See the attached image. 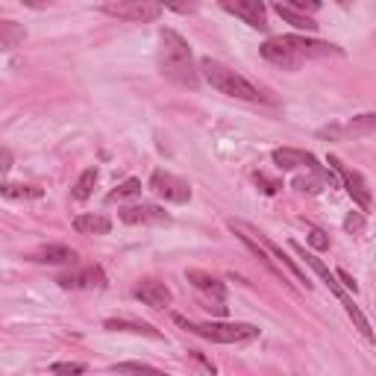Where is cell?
<instances>
[{"label":"cell","mask_w":376,"mask_h":376,"mask_svg":"<svg viewBox=\"0 0 376 376\" xmlns=\"http://www.w3.org/2000/svg\"><path fill=\"white\" fill-rule=\"evenodd\" d=\"M159 45H162L159 47L162 77H168L171 82H176V86H183V89H197L200 86V71H197V65H194L188 41L174 30H162Z\"/></svg>","instance_id":"6da1fadb"},{"label":"cell","mask_w":376,"mask_h":376,"mask_svg":"<svg viewBox=\"0 0 376 376\" xmlns=\"http://www.w3.org/2000/svg\"><path fill=\"white\" fill-rule=\"evenodd\" d=\"M197 71L206 77L209 86L218 89L220 94L239 97V100H247V103H276V97L271 91H264L262 86H256V82H250L244 74L235 71V68L218 62L212 57H203Z\"/></svg>","instance_id":"7a4b0ae2"},{"label":"cell","mask_w":376,"mask_h":376,"mask_svg":"<svg viewBox=\"0 0 376 376\" xmlns=\"http://www.w3.org/2000/svg\"><path fill=\"white\" fill-rule=\"evenodd\" d=\"M174 324L188 329L191 336H200L215 344H244V341L259 338V329L253 324H218V320H212V324H194V320L183 315H174Z\"/></svg>","instance_id":"3957f363"},{"label":"cell","mask_w":376,"mask_h":376,"mask_svg":"<svg viewBox=\"0 0 376 376\" xmlns=\"http://www.w3.org/2000/svg\"><path fill=\"white\" fill-rule=\"evenodd\" d=\"M227 227H230L232 232H247V235H250V239H256V241H259V244H262L264 250H268V253H271V256H273L276 262H280V264H283V268H285V271H288L291 276H294V280H297L300 285H306V288H312V280H309V276H306V273L300 271V264H297L294 259H291V256L285 253V250H283L280 244H273V241H271V239H268V235H264V232H259L256 227H250V224H244V220H235V218H230V220H227Z\"/></svg>","instance_id":"277c9868"},{"label":"cell","mask_w":376,"mask_h":376,"mask_svg":"<svg viewBox=\"0 0 376 376\" xmlns=\"http://www.w3.org/2000/svg\"><path fill=\"white\" fill-rule=\"evenodd\" d=\"M103 12L118 21H130V24H147L156 21L162 15V6L156 0H106Z\"/></svg>","instance_id":"5b68a950"},{"label":"cell","mask_w":376,"mask_h":376,"mask_svg":"<svg viewBox=\"0 0 376 376\" xmlns=\"http://www.w3.org/2000/svg\"><path fill=\"white\" fill-rule=\"evenodd\" d=\"M326 162L332 165V171H336V174L341 176V183H344L347 194L353 197V203H359L361 212H370V186H368V179L361 176L359 171H350V168H347V165H344L338 156H329Z\"/></svg>","instance_id":"8992f818"},{"label":"cell","mask_w":376,"mask_h":376,"mask_svg":"<svg viewBox=\"0 0 376 376\" xmlns=\"http://www.w3.org/2000/svg\"><path fill=\"white\" fill-rule=\"evenodd\" d=\"M150 191L156 194V197L168 200V203H188L191 200V188L186 179H179L168 171H153L150 176Z\"/></svg>","instance_id":"52a82bcc"},{"label":"cell","mask_w":376,"mask_h":376,"mask_svg":"<svg viewBox=\"0 0 376 376\" xmlns=\"http://www.w3.org/2000/svg\"><path fill=\"white\" fill-rule=\"evenodd\" d=\"M218 3L253 30H268V12H264L262 0H218Z\"/></svg>","instance_id":"ba28073f"},{"label":"cell","mask_w":376,"mask_h":376,"mask_svg":"<svg viewBox=\"0 0 376 376\" xmlns=\"http://www.w3.org/2000/svg\"><path fill=\"white\" fill-rule=\"evenodd\" d=\"M262 57L268 59L271 65H276V68H283V71H297V68L303 65V59L297 57L294 50H291V45L285 41V36H280V38H268L262 45Z\"/></svg>","instance_id":"9c48e42d"},{"label":"cell","mask_w":376,"mask_h":376,"mask_svg":"<svg viewBox=\"0 0 376 376\" xmlns=\"http://www.w3.org/2000/svg\"><path fill=\"white\" fill-rule=\"evenodd\" d=\"M285 41L291 45V50L306 62V59H324V57H341V50L336 45H326V41L317 38H306V36H285Z\"/></svg>","instance_id":"30bf717a"},{"label":"cell","mask_w":376,"mask_h":376,"mask_svg":"<svg viewBox=\"0 0 376 376\" xmlns=\"http://www.w3.org/2000/svg\"><path fill=\"white\" fill-rule=\"evenodd\" d=\"M273 162H276V168H283V171L309 168V171H315V174H324V168L317 165V159L312 156V153L294 150V147H276V150H273Z\"/></svg>","instance_id":"8fae6325"},{"label":"cell","mask_w":376,"mask_h":376,"mask_svg":"<svg viewBox=\"0 0 376 376\" xmlns=\"http://www.w3.org/2000/svg\"><path fill=\"white\" fill-rule=\"evenodd\" d=\"M133 294L142 300L144 306H150V309H165V306L174 300L171 288L165 285V283H159V280H142V283L133 288Z\"/></svg>","instance_id":"7c38bea8"},{"label":"cell","mask_w":376,"mask_h":376,"mask_svg":"<svg viewBox=\"0 0 376 376\" xmlns=\"http://www.w3.org/2000/svg\"><path fill=\"white\" fill-rule=\"evenodd\" d=\"M57 283L62 288H106V273L97 268V264H89V268H82V271L62 273Z\"/></svg>","instance_id":"4fadbf2b"},{"label":"cell","mask_w":376,"mask_h":376,"mask_svg":"<svg viewBox=\"0 0 376 376\" xmlns=\"http://www.w3.org/2000/svg\"><path fill=\"white\" fill-rule=\"evenodd\" d=\"M121 220L123 224H168V212L153 203H142V206H127L121 209Z\"/></svg>","instance_id":"5bb4252c"},{"label":"cell","mask_w":376,"mask_h":376,"mask_svg":"<svg viewBox=\"0 0 376 376\" xmlns=\"http://www.w3.org/2000/svg\"><path fill=\"white\" fill-rule=\"evenodd\" d=\"M291 247H294V253H300V256L306 259V264H309V268H312V271L320 276V280L326 283V288L332 291V294H336V297H341V300L347 297V294H344V288H341V283H336V276L329 273V268H326V264L320 262L315 253H306V247H303V244H297V241H291Z\"/></svg>","instance_id":"9a60e30c"},{"label":"cell","mask_w":376,"mask_h":376,"mask_svg":"<svg viewBox=\"0 0 376 376\" xmlns=\"http://www.w3.org/2000/svg\"><path fill=\"white\" fill-rule=\"evenodd\" d=\"M30 259L33 262H45V264H74L77 262V253L68 244H47V247L36 250Z\"/></svg>","instance_id":"2e32d148"},{"label":"cell","mask_w":376,"mask_h":376,"mask_svg":"<svg viewBox=\"0 0 376 376\" xmlns=\"http://www.w3.org/2000/svg\"><path fill=\"white\" fill-rule=\"evenodd\" d=\"M376 130V115L373 112H368V115H359V118H353L347 127H329V130H320V135H341V133H347V135H368V133H373Z\"/></svg>","instance_id":"e0dca14e"},{"label":"cell","mask_w":376,"mask_h":376,"mask_svg":"<svg viewBox=\"0 0 376 376\" xmlns=\"http://www.w3.org/2000/svg\"><path fill=\"white\" fill-rule=\"evenodd\" d=\"M186 280L197 288V291H206V294H212L215 300H224L227 297V288L224 283H218L212 273H206V271H188L186 273Z\"/></svg>","instance_id":"ac0fdd59"},{"label":"cell","mask_w":376,"mask_h":376,"mask_svg":"<svg viewBox=\"0 0 376 376\" xmlns=\"http://www.w3.org/2000/svg\"><path fill=\"white\" fill-rule=\"evenodd\" d=\"M74 230L82 232V235H106L109 230H112V220H109L106 215H77L74 218Z\"/></svg>","instance_id":"d6986e66"},{"label":"cell","mask_w":376,"mask_h":376,"mask_svg":"<svg viewBox=\"0 0 376 376\" xmlns=\"http://www.w3.org/2000/svg\"><path fill=\"white\" fill-rule=\"evenodd\" d=\"M273 9H276V15H280L285 24L294 27V30H306V33H315V30H317V24L312 21V15H306V12L291 9V6L280 3V0H273Z\"/></svg>","instance_id":"ffe728a7"},{"label":"cell","mask_w":376,"mask_h":376,"mask_svg":"<svg viewBox=\"0 0 376 376\" xmlns=\"http://www.w3.org/2000/svg\"><path fill=\"white\" fill-rule=\"evenodd\" d=\"M109 332H133V336H147V338H162L159 329H153L150 324H138V320H123V317H109L103 324Z\"/></svg>","instance_id":"44dd1931"},{"label":"cell","mask_w":376,"mask_h":376,"mask_svg":"<svg viewBox=\"0 0 376 376\" xmlns=\"http://www.w3.org/2000/svg\"><path fill=\"white\" fill-rule=\"evenodd\" d=\"M235 235H239V239L244 241V247H247L250 253H253V256H256V259L264 264V271H268V273H273L276 280H283V283H285V273H283V271H280V268H276V264H273V259H271V253H268V250H264V247H262L256 239H250L247 232H235Z\"/></svg>","instance_id":"7402d4cb"},{"label":"cell","mask_w":376,"mask_h":376,"mask_svg":"<svg viewBox=\"0 0 376 376\" xmlns=\"http://www.w3.org/2000/svg\"><path fill=\"white\" fill-rule=\"evenodd\" d=\"M0 194H3V197H9V200H38L41 191L38 186H24V183H3L0 186Z\"/></svg>","instance_id":"603a6c76"},{"label":"cell","mask_w":376,"mask_h":376,"mask_svg":"<svg viewBox=\"0 0 376 376\" xmlns=\"http://www.w3.org/2000/svg\"><path fill=\"white\" fill-rule=\"evenodd\" d=\"M27 38V30L15 21H0V47H18Z\"/></svg>","instance_id":"cb8c5ba5"},{"label":"cell","mask_w":376,"mask_h":376,"mask_svg":"<svg viewBox=\"0 0 376 376\" xmlns=\"http://www.w3.org/2000/svg\"><path fill=\"white\" fill-rule=\"evenodd\" d=\"M142 194V179H123L121 186H115L112 191L106 194V203H118V200H127V197H138Z\"/></svg>","instance_id":"d4e9b609"},{"label":"cell","mask_w":376,"mask_h":376,"mask_svg":"<svg viewBox=\"0 0 376 376\" xmlns=\"http://www.w3.org/2000/svg\"><path fill=\"white\" fill-rule=\"evenodd\" d=\"M94 183H97V168H86L82 176L77 179V186H74V197L77 200H89L91 191H94Z\"/></svg>","instance_id":"484cf974"},{"label":"cell","mask_w":376,"mask_h":376,"mask_svg":"<svg viewBox=\"0 0 376 376\" xmlns=\"http://www.w3.org/2000/svg\"><path fill=\"white\" fill-rule=\"evenodd\" d=\"M344 309H347V315L353 317V324L361 329V336H365V338H373V329H370V324H368V317L359 312V306H356L350 297H344Z\"/></svg>","instance_id":"4316f807"},{"label":"cell","mask_w":376,"mask_h":376,"mask_svg":"<svg viewBox=\"0 0 376 376\" xmlns=\"http://www.w3.org/2000/svg\"><path fill=\"white\" fill-rule=\"evenodd\" d=\"M159 6H168L179 15H188V12H197V0H156Z\"/></svg>","instance_id":"83f0119b"},{"label":"cell","mask_w":376,"mask_h":376,"mask_svg":"<svg viewBox=\"0 0 376 376\" xmlns=\"http://www.w3.org/2000/svg\"><path fill=\"white\" fill-rule=\"evenodd\" d=\"M112 370H118V373H159L153 365H144V361H123V365H115Z\"/></svg>","instance_id":"f1b7e54d"},{"label":"cell","mask_w":376,"mask_h":376,"mask_svg":"<svg viewBox=\"0 0 376 376\" xmlns=\"http://www.w3.org/2000/svg\"><path fill=\"white\" fill-rule=\"evenodd\" d=\"M280 3H285V6H291V9H297V12H306V15H312V12H317L320 6V0H280Z\"/></svg>","instance_id":"f546056e"},{"label":"cell","mask_w":376,"mask_h":376,"mask_svg":"<svg viewBox=\"0 0 376 376\" xmlns=\"http://www.w3.org/2000/svg\"><path fill=\"white\" fill-rule=\"evenodd\" d=\"M344 230L350 232V235H359L361 230H365V215H361V212H350V215L344 218Z\"/></svg>","instance_id":"4dcf8cb0"},{"label":"cell","mask_w":376,"mask_h":376,"mask_svg":"<svg viewBox=\"0 0 376 376\" xmlns=\"http://www.w3.org/2000/svg\"><path fill=\"white\" fill-rule=\"evenodd\" d=\"M309 244H312L315 250H329L326 232H324V230H312V232H309Z\"/></svg>","instance_id":"1f68e13d"},{"label":"cell","mask_w":376,"mask_h":376,"mask_svg":"<svg viewBox=\"0 0 376 376\" xmlns=\"http://www.w3.org/2000/svg\"><path fill=\"white\" fill-rule=\"evenodd\" d=\"M50 370L53 373H82L86 365H80V361H59V365H53Z\"/></svg>","instance_id":"d6a6232c"},{"label":"cell","mask_w":376,"mask_h":376,"mask_svg":"<svg viewBox=\"0 0 376 376\" xmlns=\"http://www.w3.org/2000/svg\"><path fill=\"white\" fill-rule=\"evenodd\" d=\"M253 179H256V186H262L264 194H276V191H280V183H273V179H268L264 174H253Z\"/></svg>","instance_id":"836d02e7"},{"label":"cell","mask_w":376,"mask_h":376,"mask_svg":"<svg viewBox=\"0 0 376 376\" xmlns=\"http://www.w3.org/2000/svg\"><path fill=\"white\" fill-rule=\"evenodd\" d=\"M338 280L344 283V288H347V291H353V294H359V285H356V280H353V276L347 273V271H338Z\"/></svg>","instance_id":"e575fe53"},{"label":"cell","mask_w":376,"mask_h":376,"mask_svg":"<svg viewBox=\"0 0 376 376\" xmlns=\"http://www.w3.org/2000/svg\"><path fill=\"white\" fill-rule=\"evenodd\" d=\"M12 168V153L6 147H0V171H9Z\"/></svg>","instance_id":"d590c367"},{"label":"cell","mask_w":376,"mask_h":376,"mask_svg":"<svg viewBox=\"0 0 376 376\" xmlns=\"http://www.w3.org/2000/svg\"><path fill=\"white\" fill-rule=\"evenodd\" d=\"M191 356L197 359V361H200V365H203L209 373H215V365H212V361H209V359H203V353H200V350H191Z\"/></svg>","instance_id":"8d00e7d4"},{"label":"cell","mask_w":376,"mask_h":376,"mask_svg":"<svg viewBox=\"0 0 376 376\" xmlns=\"http://www.w3.org/2000/svg\"><path fill=\"white\" fill-rule=\"evenodd\" d=\"M24 3H27V6H38V0H24Z\"/></svg>","instance_id":"74e56055"},{"label":"cell","mask_w":376,"mask_h":376,"mask_svg":"<svg viewBox=\"0 0 376 376\" xmlns=\"http://www.w3.org/2000/svg\"><path fill=\"white\" fill-rule=\"evenodd\" d=\"M338 3H341V6H347V3H350V0H338Z\"/></svg>","instance_id":"f35d334b"}]
</instances>
